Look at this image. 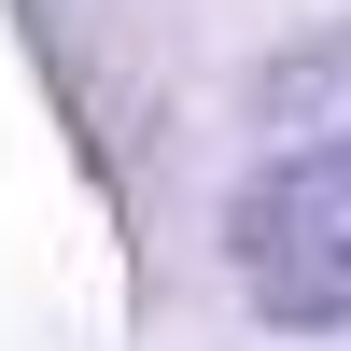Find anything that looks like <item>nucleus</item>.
<instances>
[{"label": "nucleus", "instance_id": "obj_1", "mask_svg": "<svg viewBox=\"0 0 351 351\" xmlns=\"http://www.w3.org/2000/svg\"><path fill=\"white\" fill-rule=\"evenodd\" d=\"M225 267L281 337L351 324V155H253L225 197Z\"/></svg>", "mask_w": 351, "mask_h": 351}, {"label": "nucleus", "instance_id": "obj_2", "mask_svg": "<svg viewBox=\"0 0 351 351\" xmlns=\"http://www.w3.org/2000/svg\"><path fill=\"white\" fill-rule=\"evenodd\" d=\"M253 127H267V155H351V28H324V43H295V56H267Z\"/></svg>", "mask_w": 351, "mask_h": 351}]
</instances>
